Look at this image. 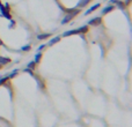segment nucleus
Returning <instances> with one entry per match:
<instances>
[{
    "instance_id": "1",
    "label": "nucleus",
    "mask_w": 132,
    "mask_h": 127,
    "mask_svg": "<svg viewBox=\"0 0 132 127\" xmlns=\"http://www.w3.org/2000/svg\"><path fill=\"white\" fill-rule=\"evenodd\" d=\"M77 13H79V11L74 9V11H73V12H72L71 14H67V15L65 16V17H64V19L62 20V24H66L67 22H70V21L72 20V17H74V16L77 15Z\"/></svg>"
},
{
    "instance_id": "2",
    "label": "nucleus",
    "mask_w": 132,
    "mask_h": 127,
    "mask_svg": "<svg viewBox=\"0 0 132 127\" xmlns=\"http://www.w3.org/2000/svg\"><path fill=\"white\" fill-rule=\"evenodd\" d=\"M0 16H2V17H5V19H7V20H11V19H12V15L9 14L8 9L4 8L2 6L0 7Z\"/></svg>"
},
{
    "instance_id": "3",
    "label": "nucleus",
    "mask_w": 132,
    "mask_h": 127,
    "mask_svg": "<svg viewBox=\"0 0 132 127\" xmlns=\"http://www.w3.org/2000/svg\"><path fill=\"white\" fill-rule=\"evenodd\" d=\"M101 7V5L100 4H96V5H94V6H92L91 8H88L87 11H86V13H85V15H89V14H92L94 11H96V9H99Z\"/></svg>"
},
{
    "instance_id": "4",
    "label": "nucleus",
    "mask_w": 132,
    "mask_h": 127,
    "mask_svg": "<svg viewBox=\"0 0 132 127\" xmlns=\"http://www.w3.org/2000/svg\"><path fill=\"white\" fill-rule=\"evenodd\" d=\"M101 22H102L101 17H94V19H92V20H89V21H88V24H92V26H99Z\"/></svg>"
},
{
    "instance_id": "5",
    "label": "nucleus",
    "mask_w": 132,
    "mask_h": 127,
    "mask_svg": "<svg viewBox=\"0 0 132 127\" xmlns=\"http://www.w3.org/2000/svg\"><path fill=\"white\" fill-rule=\"evenodd\" d=\"M114 8H115L114 5H109V6H107V7H104V8L102 9V14H108V13H110Z\"/></svg>"
},
{
    "instance_id": "6",
    "label": "nucleus",
    "mask_w": 132,
    "mask_h": 127,
    "mask_svg": "<svg viewBox=\"0 0 132 127\" xmlns=\"http://www.w3.org/2000/svg\"><path fill=\"white\" fill-rule=\"evenodd\" d=\"M60 38H62V36H56V37H53L52 39H50V42L48 43L46 45L51 46V45H53V44H56L57 42H59V41H60Z\"/></svg>"
},
{
    "instance_id": "7",
    "label": "nucleus",
    "mask_w": 132,
    "mask_h": 127,
    "mask_svg": "<svg viewBox=\"0 0 132 127\" xmlns=\"http://www.w3.org/2000/svg\"><path fill=\"white\" fill-rule=\"evenodd\" d=\"M75 34H79V31H78V29H74V30H70V31H65L62 36H64V37H66V36H71V35H75Z\"/></svg>"
},
{
    "instance_id": "8",
    "label": "nucleus",
    "mask_w": 132,
    "mask_h": 127,
    "mask_svg": "<svg viewBox=\"0 0 132 127\" xmlns=\"http://www.w3.org/2000/svg\"><path fill=\"white\" fill-rule=\"evenodd\" d=\"M48 37H50V34H49V32H48V34H40V35H37V39H40V41L46 39Z\"/></svg>"
},
{
    "instance_id": "9",
    "label": "nucleus",
    "mask_w": 132,
    "mask_h": 127,
    "mask_svg": "<svg viewBox=\"0 0 132 127\" xmlns=\"http://www.w3.org/2000/svg\"><path fill=\"white\" fill-rule=\"evenodd\" d=\"M78 31H79V34H83V32H87V31H88V27H87V26H82V27L78 28Z\"/></svg>"
},
{
    "instance_id": "10",
    "label": "nucleus",
    "mask_w": 132,
    "mask_h": 127,
    "mask_svg": "<svg viewBox=\"0 0 132 127\" xmlns=\"http://www.w3.org/2000/svg\"><path fill=\"white\" fill-rule=\"evenodd\" d=\"M41 57H42V53H41V52H37V53H36V56H35V60H34V61H35V64H38V62H40Z\"/></svg>"
},
{
    "instance_id": "11",
    "label": "nucleus",
    "mask_w": 132,
    "mask_h": 127,
    "mask_svg": "<svg viewBox=\"0 0 132 127\" xmlns=\"http://www.w3.org/2000/svg\"><path fill=\"white\" fill-rule=\"evenodd\" d=\"M89 1H91V0H80L78 5H79L80 7H85V6H86V5H87Z\"/></svg>"
},
{
    "instance_id": "12",
    "label": "nucleus",
    "mask_w": 132,
    "mask_h": 127,
    "mask_svg": "<svg viewBox=\"0 0 132 127\" xmlns=\"http://www.w3.org/2000/svg\"><path fill=\"white\" fill-rule=\"evenodd\" d=\"M11 61V59L8 58H4V57H0V64H8Z\"/></svg>"
},
{
    "instance_id": "13",
    "label": "nucleus",
    "mask_w": 132,
    "mask_h": 127,
    "mask_svg": "<svg viewBox=\"0 0 132 127\" xmlns=\"http://www.w3.org/2000/svg\"><path fill=\"white\" fill-rule=\"evenodd\" d=\"M17 72H19V69H14L13 72H11L9 75H8V79H13V77H15L16 74H17Z\"/></svg>"
},
{
    "instance_id": "14",
    "label": "nucleus",
    "mask_w": 132,
    "mask_h": 127,
    "mask_svg": "<svg viewBox=\"0 0 132 127\" xmlns=\"http://www.w3.org/2000/svg\"><path fill=\"white\" fill-rule=\"evenodd\" d=\"M29 50H30V45H29V44L23 45V46L21 47V51H29Z\"/></svg>"
},
{
    "instance_id": "15",
    "label": "nucleus",
    "mask_w": 132,
    "mask_h": 127,
    "mask_svg": "<svg viewBox=\"0 0 132 127\" xmlns=\"http://www.w3.org/2000/svg\"><path fill=\"white\" fill-rule=\"evenodd\" d=\"M8 80V75L7 76H2V77H0V85H2L4 82H6Z\"/></svg>"
},
{
    "instance_id": "16",
    "label": "nucleus",
    "mask_w": 132,
    "mask_h": 127,
    "mask_svg": "<svg viewBox=\"0 0 132 127\" xmlns=\"http://www.w3.org/2000/svg\"><path fill=\"white\" fill-rule=\"evenodd\" d=\"M14 26H15V21L11 19V22H9V24H8V28H9V29H11V28H13Z\"/></svg>"
},
{
    "instance_id": "17",
    "label": "nucleus",
    "mask_w": 132,
    "mask_h": 127,
    "mask_svg": "<svg viewBox=\"0 0 132 127\" xmlns=\"http://www.w3.org/2000/svg\"><path fill=\"white\" fill-rule=\"evenodd\" d=\"M45 46H46V44H42L41 46H38V47H37V52H41V51H42Z\"/></svg>"
},
{
    "instance_id": "18",
    "label": "nucleus",
    "mask_w": 132,
    "mask_h": 127,
    "mask_svg": "<svg viewBox=\"0 0 132 127\" xmlns=\"http://www.w3.org/2000/svg\"><path fill=\"white\" fill-rule=\"evenodd\" d=\"M34 66H35V61H30L29 64H28V68H30L31 67V69L34 68Z\"/></svg>"
},
{
    "instance_id": "19",
    "label": "nucleus",
    "mask_w": 132,
    "mask_h": 127,
    "mask_svg": "<svg viewBox=\"0 0 132 127\" xmlns=\"http://www.w3.org/2000/svg\"><path fill=\"white\" fill-rule=\"evenodd\" d=\"M109 1H110L111 4H116V2H117V0H109Z\"/></svg>"
},
{
    "instance_id": "20",
    "label": "nucleus",
    "mask_w": 132,
    "mask_h": 127,
    "mask_svg": "<svg viewBox=\"0 0 132 127\" xmlns=\"http://www.w3.org/2000/svg\"><path fill=\"white\" fill-rule=\"evenodd\" d=\"M1 6H2V4H1V0H0V7H1Z\"/></svg>"
},
{
    "instance_id": "21",
    "label": "nucleus",
    "mask_w": 132,
    "mask_h": 127,
    "mask_svg": "<svg viewBox=\"0 0 132 127\" xmlns=\"http://www.w3.org/2000/svg\"><path fill=\"white\" fill-rule=\"evenodd\" d=\"M129 1H130V0H126V2H129Z\"/></svg>"
},
{
    "instance_id": "22",
    "label": "nucleus",
    "mask_w": 132,
    "mask_h": 127,
    "mask_svg": "<svg viewBox=\"0 0 132 127\" xmlns=\"http://www.w3.org/2000/svg\"><path fill=\"white\" fill-rule=\"evenodd\" d=\"M107 1H109V0H107Z\"/></svg>"
}]
</instances>
